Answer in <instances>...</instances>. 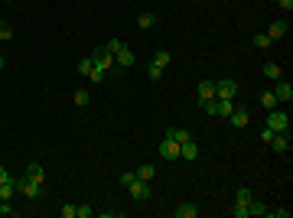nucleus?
<instances>
[{"label": "nucleus", "mask_w": 293, "mask_h": 218, "mask_svg": "<svg viewBox=\"0 0 293 218\" xmlns=\"http://www.w3.org/2000/svg\"><path fill=\"white\" fill-rule=\"evenodd\" d=\"M264 127H271L274 134H287L290 131V114H287V111H267V124H264Z\"/></svg>", "instance_id": "obj_1"}, {"label": "nucleus", "mask_w": 293, "mask_h": 218, "mask_svg": "<svg viewBox=\"0 0 293 218\" xmlns=\"http://www.w3.org/2000/svg\"><path fill=\"white\" fill-rule=\"evenodd\" d=\"M215 98L235 101L238 98V82H235V78H222V82H215Z\"/></svg>", "instance_id": "obj_2"}, {"label": "nucleus", "mask_w": 293, "mask_h": 218, "mask_svg": "<svg viewBox=\"0 0 293 218\" xmlns=\"http://www.w3.org/2000/svg\"><path fill=\"white\" fill-rule=\"evenodd\" d=\"M13 183H17V192L26 196V199H39L43 196V183H33V179H26V176H23V179H13Z\"/></svg>", "instance_id": "obj_3"}, {"label": "nucleus", "mask_w": 293, "mask_h": 218, "mask_svg": "<svg viewBox=\"0 0 293 218\" xmlns=\"http://www.w3.org/2000/svg\"><path fill=\"white\" fill-rule=\"evenodd\" d=\"M274 98H277V104H290L293 101V88H290L287 78H277L274 82Z\"/></svg>", "instance_id": "obj_4"}, {"label": "nucleus", "mask_w": 293, "mask_h": 218, "mask_svg": "<svg viewBox=\"0 0 293 218\" xmlns=\"http://www.w3.org/2000/svg\"><path fill=\"white\" fill-rule=\"evenodd\" d=\"M156 153H160L163 160H179V143H176L173 137H163L160 147H156Z\"/></svg>", "instance_id": "obj_5"}, {"label": "nucleus", "mask_w": 293, "mask_h": 218, "mask_svg": "<svg viewBox=\"0 0 293 218\" xmlns=\"http://www.w3.org/2000/svg\"><path fill=\"white\" fill-rule=\"evenodd\" d=\"M228 120H231V127H235V131H244V127L251 124V111L248 108H231Z\"/></svg>", "instance_id": "obj_6"}, {"label": "nucleus", "mask_w": 293, "mask_h": 218, "mask_svg": "<svg viewBox=\"0 0 293 218\" xmlns=\"http://www.w3.org/2000/svg\"><path fill=\"white\" fill-rule=\"evenodd\" d=\"M91 59H95V68H101V72L114 68V52H108L104 46H101V49H95V52H91Z\"/></svg>", "instance_id": "obj_7"}, {"label": "nucleus", "mask_w": 293, "mask_h": 218, "mask_svg": "<svg viewBox=\"0 0 293 218\" xmlns=\"http://www.w3.org/2000/svg\"><path fill=\"white\" fill-rule=\"evenodd\" d=\"M114 66H118V68H130V66H134V52H130L124 43L114 49Z\"/></svg>", "instance_id": "obj_8"}, {"label": "nucleus", "mask_w": 293, "mask_h": 218, "mask_svg": "<svg viewBox=\"0 0 293 218\" xmlns=\"http://www.w3.org/2000/svg\"><path fill=\"white\" fill-rule=\"evenodd\" d=\"M127 189H130V199H137V202H147V199H150V183H140V179H134Z\"/></svg>", "instance_id": "obj_9"}, {"label": "nucleus", "mask_w": 293, "mask_h": 218, "mask_svg": "<svg viewBox=\"0 0 293 218\" xmlns=\"http://www.w3.org/2000/svg\"><path fill=\"white\" fill-rule=\"evenodd\" d=\"M287 30H290V23H287V20H274L271 26H267V36L277 43V39H283V36H287Z\"/></svg>", "instance_id": "obj_10"}, {"label": "nucleus", "mask_w": 293, "mask_h": 218, "mask_svg": "<svg viewBox=\"0 0 293 218\" xmlns=\"http://www.w3.org/2000/svg\"><path fill=\"white\" fill-rule=\"evenodd\" d=\"M271 150L274 153H290V131H287V134H274Z\"/></svg>", "instance_id": "obj_11"}, {"label": "nucleus", "mask_w": 293, "mask_h": 218, "mask_svg": "<svg viewBox=\"0 0 293 218\" xmlns=\"http://www.w3.org/2000/svg\"><path fill=\"white\" fill-rule=\"evenodd\" d=\"M199 143L195 140H186V143H179V156H183V160H189V163H192V160H199Z\"/></svg>", "instance_id": "obj_12"}, {"label": "nucleus", "mask_w": 293, "mask_h": 218, "mask_svg": "<svg viewBox=\"0 0 293 218\" xmlns=\"http://www.w3.org/2000/svg\"><path fill=\"white\" fill-rule=\"evenodd\" d=\"M195 95H199V101H212L215 98V82H199V88H195Z\"/></svg>", "instance_id": "obj_13"}, {"label": "nucleus", "mask_w": 293, "mask_h": 218, "mask_svg": "<svg viewBox=\"0 0 293 218\" xmlns=\"http://www.w3.org/2000/svg\"><path fill=\"white\" fill-rule=\"evenodd\" d=\"M260 75L271 78V82H277V78H283V68L277 66V62H264V66H260Z\"/></svg>", "instance_id": "obj_14"}, {"label": "nucleus", "mask_w": 293, "mask_h": 218, "mask_svg": "<svg viewBox=\"0 0 293 218\" xmlns=\"http://www.w3.org/2000/svg\"><path fill=\"white\" fill-rule=\"evenodd\" d=\"M173 215H176V218H195V215H199V205H192V202H183V205L176 208Z\"/></svg>", "instance_id": "obj_15"}, {"label": "nucleus", "mask_w": 293, "mask_h": 218, "mask_svg": "<svg viewBox=\"0 0 293 218\" xmlns=\"http://www.w3.org/2000/svg\"><path fill=\"white\" fill-rule=\"evenodd\" d=\"M26 179H33V183H43V179H46V169H43L39 163H30V166H26Z\"/></svg>", "instance_id": "obj_16"}, {"label": "nucleus", "mask_w": 293, "mask_h": 218, "mask_svg": "<svg viewBox=\"0 0 293 218\" xmlns=\"http://www.w3.org/2000/svg\"><path fill=\"white\" fill-rule=\"evenodd\" d=\"M248 215H254V218H264V215H267V205H264L260 199H251V202H248Z\"/></svg>", "instance_id": "obj_17"}, {"label": "nucleus", "mask_w": 293, "mask_h": 218, "mask_svg": "<svg viewBox=\"0 0 293 218\" xmlns=\"http://www.w3.org/2000/svg\"><path fill=\"white\" fill-rule=\"evenodd\" d=\"M153 176H156V169H153L150 163L137 166V179H140V183H153Z\"/></svg>", "instance_id": "obj_18"}, {"label": "nucleus", "mask_w": 293, "mask_h": 218, "mask_svg": "<svg viewBox=\"0 0 293 218\" xmlns=\"http://www.w3.org/2000/svg\"><path fill=\"white\" fill-rule=\"evenodd\" d=\"M91 72H95V59H91V55H85V59H78V75H91Z\"/></svg>", "instance_id": "obj_19"}, {"label": "nucleus", "mask_w": 293, "mask_h": 218, "mask_svg": "<svg viewBox=\"0 0 293 218\" xmlns=\"http://www.w3.org/2000/svg\"><path fill=\"white\" fill-rule=\"evenodd\" d=\"M13 196H17V183L10 179V183H3V185H0V202H10Z\"/></svg>", "instance_id": "obj_20"}, {"label": "nucleus", "mask_w": 293, "mask_h": 218, "mask_svg": "<svg viewBox=\"0 0 293 218\" xmlns=\"http://www.w3.org/2000/svg\"><path fill=\"white\" fill-rule=\"evenodd\" d=\"M170 62H173V52H166V49H160V52L153 55V66H160V68H166Z\"/></svg>", "instance_id": "obj_21"}, {"label": "nucleus", "mask_w": 293, "mask_h": 218, "mask_svg": "<svg viewBox=\"0 0 293 218\" xmlns=\"http://www.w3.org/2000/svg\"><path fill=\"white\" fill-rule=\"evenodd\" d=\"M153 23H156V13H150V10H147V13H140V17H137V26H140V30H150Z\"/></svg>", "instance_id": "obj_22"}, {"label": "nucleus", "mask_w": 293, "mask_h": 218, "mask_svg": "<svg viewBox=\"0 0 293 218\" xmlns=\"http://www.w3.org/2000/svg\"><path fill=\"white\" fill-rule=\"evenodd\" d=\"M166 137H173L176 143H186V140H192V134H189V131H176V127H170V131H166Z\"/></svg>", "instance_id": "obj_23"}, {"label": "nucleus", "mask_w": 293, "mask_h": 218, "mask_svg": "<svg viewBox=\"0 0 293 218\" xmlns=\"http://www.w3.org/2000/svg\"><path fill=\"white\" fill-rule=\"evenodd\" d=\"M10 39H13V23L0 20V43H10Z\"/></svg>", "instance_id": "obj_24"}, {"label": "nucleus", "mask_w": 293, "mask_h": 218, "mask_svg": "<svg viewBox=\"0 0 293 218\" xmlns=\"http://www.w3.org/2000/svg\"><path fill=\"white\" fill-rule=\"evenodd\" d=\"M260 108H264V111H274V108H277V98H274V91H264V95H260Z\"/></svg>", "instance_id": "obj_25"}, {"label": "nucleus", "mask_w": 293, "mask_h": 218, "mask_svg": "<svg viewBox=\"0 0 293 218\" xmlns=\"http://www.w3.org/2000/svg\"><path fill=\"white\" fill-rule=\"evenodd\" d=\"M254 46H258V49H271L274 39H271L267 33H254Z\"/></svg>", "instance_id": "obj_26"}, {"label": "nucleus", "mask_w": 293, "mask_h": 218, "mask_svg": "<svg viewBox=\"0 0 293 218\" xmlns=\"http://www.w3.org/2000/svg\"><path fill=\"white\" fill-rule=\"evenodd\" d=\"M251 199H254V192H251V189H248V185H241V189H238V192H235V202H244V205H248V202H251Z\"/></svg>", "instance_id": "obj_27"}, {"label": "nucleus", "mask_w": 293, "mask_h": 218, "mask_svg": "<svg viewBox=\"0 0 293 218\" xmlns=\"http://www.w3.org/2000/svg\"><path fill=\"white\" fill-rule=\"evenodd\" d=\"M72 98H75V104H78V108H85L88 101H91V95H88L85 88H78V91H75V95H72Z\"/></svg>", "instance_id": "obj_28"}, {"label": "nucleus", "mask_w": 293, "mask_h": 218, "mask_svg": "<svg viewBox=\"0 0 293 218\" xmlns=\"http://www.w3.org/2000/svg\"><path fill=\"white\" fill-rule=\"evenodd\" d=\"M91 215H95L91 205H75V218H91Z\"/></svg>", "instance_id": "obj_29"}, {"label": "nucleus", "mask_w": 293, "mask_h": 218, "mask_svg": "<svg viewBox=\"0 0 293 218\" xmlns=\"http://www.w3.org/2000/svg\"><path fill=\"white\" fill-rule=\"evenodd\" d=\"M231 215H235V218H248V205H244V202H235Z\"/></svg>", "instance_id": "obj_30"}, {"label": "nucleus", "mask_w": 293, "mask_h": 218, "mask_svg": "<svg viewBox=\"0 0 293 218\" xmlns=\"http://www.w3.org/2000/svg\"><path fill=\"white\" fill-rule=\"evenodd\" d=\"M163 72H166V68H160V66H153V62H150V68H147V75H150L153 82H160V78H163Z\"/></svg>", "instance_id": "obj_31"}, {"label": "nucleus", "mask_w": 293, "mask_h": 218, "mask_svg": "<svg viewBox=\"0 0 293 218\" xmlns=\"http://www.w3.org/2000/svg\"><path fill=\"white\" fill-rule=\"evenodd\" d=\"M59 215H62V218H75V205H72V202H65V205L59 208Z\"/></svg>", "instance_id": "obj_32"}, {"label": "nucleus", "mask_w": 293, "mask_h": 218, "mask_svg": "<svg viewBox=\"0 0 293 218\" xmlns=\"http://www.w3.org/2000/svg\"><path fill=\"white\" fill-rule=\"evenodd\" d=\"M267 215L271 218H290V208H274V212L267 208Z\"/></svg>", "instance_id": "obj_33"}, {"label": "nucleus", "mask_w": 293, "mask_h": 218, "mask_svg": "<svg viewBox=\"0 0 293 218\" xmlns=\"http://www.w3.org/2000/svg\"><path fill=\"white\" fill-rule=\"evenodd\" d=\"M134 179H137V173H121V179H118V183H121V185H130Z\"/></svg>", "instance_id": "obj_34"}, {"label": "nucleus", "mask_w": 293, "mask_h": 218, "mask_svg": "<svg viewBox=\"0 0 293 218\" xmlns=\"http://www.w3.org/2000/svg\"><path fill=\"white\" fill-rule=\"evenodd\" d=\"M0 215H17V208H13L10 202H0Z\"/></svg>", "instance_id": "obj_35"}, {"label": "nucleus", "mask_w": 293, "mask_h": 218, "mask_svg": "<svg viewBox=\"0 0 293 218\" xmlns=\"http://www.w3.org/2000/svg\"><path fill=\"white\" fill-rule=\"evenodd\" d=\"M260 140H264V143L274 140V131H271V127H264V131H260Z\"/></svg>", "instance_id": "obj_36"}, {"label": "nucleus", "mask_w": 293, "mask_h": 218, "mask_svg": "<svg viewBox=\"0 0 293 218\" xmlns=\"http://www.w3.org/2000/svg\"><path fill=\"white\" fill-rule=\"evenodd\" d=\"M277 7H283V10L290 13V10H293V0H277Z\"/></svg>", "instance_id": "obj_37"}, {"label": "nucleus", "mask_w": 293, "mask_h": 218, "mask_svg": "<svg viewBox=\"0 0 293 218\" xmlns=\"http://www.w3.org/2000/svg\"><path fill=\"white\" fill-rule=\"evenodd\" d=\"M3 183H10V173H7V169L0 166V185H3Z\"/></svg>", "instance_id": "obj_38"}, {"label": "nucleus", "mask_w": 293, "mask_h": 218, "mask_svg": "<svg viewBox=\"0 0 293 218\" xmlns=\"http://www.w3.org/2000/svg\"><path fill=\"white\" fill-rule=\"evenodd\" d=\"M3 66H7V59H3V52H0V68H3Z\"/></svg>", "instance_id": "obj_39"}, {"label": "nucleus", "mask_w": 293, "mask_h": 218, "mask_svg": "<svg viewBox=\"0 0 293 218\" xmlns=\"http://www.w3.org/2000/svg\"><path fill=\"white\" fill-rule=\"evenodd\" d=\"M7 3H13V0H7Z\"/></svg>", "instance_id": "obj_40"}, {"label": "nucleus", "mask_w": 293, "mask_h": 218, "mask_svg": "<svg viewBox=\"0 0 293 218\" xmlns=\"http://www.w3.org/2000/svg\"><path fill=\"white\" fill-rule=\"evenodd\" d=\"M274 3H277V0H274Z\"/></svg>", "instance_id": "obj_41"}]
</instances>
